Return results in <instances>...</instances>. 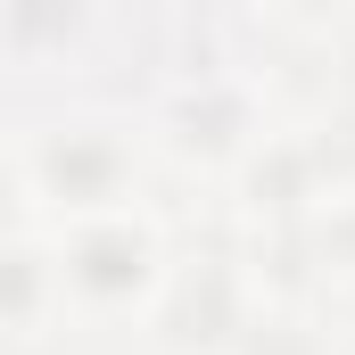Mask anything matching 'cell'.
I'll return each mask as SVG.
<instances>
[{"instance_id":"6","label":"cell","mask_w":355,"mask_h":355,"mask_svg":"<svg viewBox=\"0 0 355 355\" xmlns=\"http://www.w3.org/2000/svg\"><path fill=\"white\" fill-rule=\"evenodd\" d=\"M240 355H347V322H339V306H322V297L272 289V306L257 314V331L240 339Z\"/></svg>"},{"instance_id":"3","label":"cell","mask_w":355,"mask_h":355,"mask_svg":"<svg viewBox=\"0 0 355 355\" xmlns=\"http://www.w3.org/2000/svg\"><path fill=\"white\" fill-rule=\"evenodd\" d=\"M50 248H58L75 355H107V347H132L149 331L182 248H190V207L157 198V207H132V215L67 223V232H50Z\"/></svg>"},{"instance_id":"1","label":"cell","mask_w":355,"mask_h":355,"mask_svg":"<svg viewBox=\"0 0 355 355\" xmlns=\"http://www.w3.org/2000/svg\"><path fill=\"white\" fill-rule=\"evenodd\" d=\"M8 215L67 232L174 198L141 99H8Z\"/></svg>"},{"instance_id":"4","label":"cell","mask_w":355,"mask_h":355,"mask_svg":"<svg viewBox=\"0 0 355 355\" xmlns=\"http://www.w3.org/2000/svg\"><path fill=\"white\" fill-rule=\"evenodd\" d=\"M265 306H272L265 248L240 240L223 215H190V248H182L149 331L132 339V355H240Z\"/></svg>"},{"instance_id":"5","label":"cell","mask_w":355,"mask_h":355,"mask_svg":"<svg viewBox=\"0 0 355 355\" xmlns=\"http://www.w3.org/2000/svg\"><path fill=\"white\" fill-rule=\"evenodd\" d=\"M272 289H297V297H322V306H355V174L314 207V223L289 240V248H265Z\"/></svg>"},{"instance_id":"2","label":"cell","mask_w":355,"mask_h":355,"mask_svg":"<svg viewBox=\"0 0 355 355\" xmlns=\"http://www.w3.org/2000/svg\"><path fill=\"white\" fill-rule=\"evenodd\" d=\"M141 124L157 141V166H166L174 207L198 198V215H223V198L240 190V174L265 157V141L281 132V107L248 75V58L232 50L223 8H198V17L182 8L174 67L141 91Z\"/></svg>"}]
</instances>
